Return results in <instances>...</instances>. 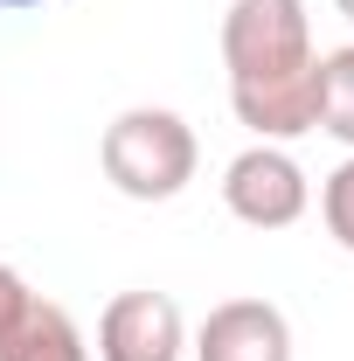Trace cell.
<instances>
[{"label": "cell", "mask_w": 354, "mask_h": 361, "mask_svg": "<svg viewBox=\"0 0 354 361\" xmlns=\"http://www.w3.org/2000/svg\"><path fill=\"white\" fill-rule=\"evenodd\" d=\"M97 160H104V180L126 202H174L181 188L195 180V167H202V146H195V126L181 111L133 104V111H118L104 126Z\"/></svg>", "instance_id": "obj_1"}, {"label": "cell", "mask_w": 354, "mask_h": 361, "mask_svg": "<svg viewBox=\"0 0 354 361\" xmlns=\"http://www.w3.org/2000/svg\"><path fill=\"white\" fill-rule=\"evenodd\" d=\"M222 63H229V84H271V77L312 70L319 49H312L306 0H229Z\"/></svg>", "instance_id": "obj_2"}, {"label": "cell", "mask_w": 354, "mask_h": 361, "mask_svg": "<svg viewBox=\"0 0 354 361\" xmlns=\"http://www.w3.org/2000/svg\"><path fill=\"white\" fill-rule=\"evenodd\" d=\"M222 209L236 223H250V229H292L312 209V180L285 146L257 139V146H243L222 167Z\"/></svg>", "instance_id": "obj_3"}, {"label": "cell", "mask_w": 354, "mask_h": 361, "mask_svg": "<svg viewBox=\"0 0 354 361\" xmlns=\"http://www.w3.org/2000/svg\"><path fill=\"white\" fill-rule=\"evenodd\" d=\"M188 319L167 292H118L97 313V361H181Z\"/></svg>", "instance_id": "obj_4"}, {"label": "cell", "mask_w": 354, "mask_h": 361, "mask_svg": "<svg viewBox=\"0 0 354 361\" xmlns=\"http://www.w3.org/2000/svg\"><path fill=\"white\" fill-rule=\"evenodd\" d=\"M195 361H292V319L271 299H222L195 326Z\"/></svg>", "instance_id": "obj_5"}, {"label": "cell", "mask_w": 354, "mask_h": 361, "mask_svg": "<svg viewBox=\"0 0 354 361\" xmlns=\"http://www.w3.org/2000/svg\"><path fill=\"white\" fill-rule=\"evenodd\" d=\"M229 111L271 146L319 133V63L299 77H271V84H229Z\"/></svg>", "instance_id": "obj_6"}, {"label": "cell", "mask_w": 354, "mask_h": 361, "mask_svg": "<svg viewBox=\"0 0 354 361\" xmlns=\"http://www.w3.org/2000/svg\"><path fill=\"white\" fill-rule=\"evenodd\" d=\"M0 361H90V341L56 299H35L21 313V326L0 341Z\"/></svg>", "instance_id": "obj_7"}, {"label": "cell", "mask_w": 354, "mask_h": 361, "mask_svg": "<svg viewBox=\"0 0 354 361\" xmlns=\"http://www.w3.org/2000/svg\"><path fill=\"white\" fill-rule=\"evenodd\" d=\"M319 133L354 153V42L319 56Z\"/></svg>", "instance_id": "obj_8"}, {"label": "cell", "mask_w": 354, "mask_h": 361, "mask_svg": "<svg viewBox=\"0 0 354 361\" xmlns=\"http://www.w3.org/2000/svg\"><path fill=\"white\" fill-rule=\"evenodd\" d=\"M319 223H326V236L341 250H354V153L319 180Z\"/></svg>", "instance_id": "obj_9"}, {"label": "cell", "mask_w": 354, "mask_h": 361, "mask_svg": "<svg viewBox=\"0 0 354 361\" xmlns=\"http://www.w3.org/2000/svg\"><path fill=\"white\" fill-rule=\"evenodd\" d=\"M28 306H35V292H28V278H21L14 264H0V341H7V334L21 326V313H28Z\"/></svg>", "instance_id": "obj_10"}, {"label": "cell", "mask_w": 354, "mask_h": 361, "mask_svg": "<svg viewBox=\"0 0 354 361\" xmlns=\"http://www.w3.org/2000/svg\"><path fill=\"white\" fill-rule=\"evenodd\" d=\"M0 7H42V0H0Z\"/></svg>", "instance_id": "obj_11"}, {"label": "cell", "mask_w": 354, "mask_h": 361, "mask_svg": "<svg viewBox=\"0 0 354 361\" xmlns=\"http://www.w3.org/2000/svg\"><path fill=\"white\" fill-rule=\"evenodd\" d=\"M334 7H341V14H348V21H354V0H334Z\"/></svg>", "instance_id": "obj_12"}]
</instances>
